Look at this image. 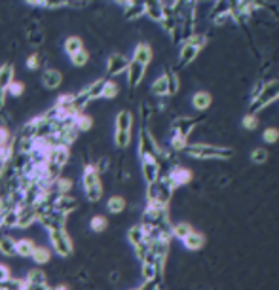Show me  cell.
Segmentation results:
<instances>
[{"label": "cell", "mask_w": 279, "mask_h": 290, "mask_svg": "<svg viewBox=\"0 0 279 290\" xmlns=\"http://www.w3.org/2000/svg\"><path fill=\"white\" fill-rule=\"evenodd\" d=\"M186 154L198 159H230L234 156L230 148H219V146H207V144L186 146Z\"/></svg>", "instance_id": "obj_1"}, {"label": "cell", "mask_w": 279, "mask_h": 290, "mask_svg": "<svg viewBox=\"0 0 279 290\" xmlns=\"http://www.w3.org/2000/svg\"><path fill=\"white\" fill-rule=\"evenodd\" d=\"M278 97H279V80H272L270 84H266L264 87H262L259 99L251 104V110H253V114H257L259 110H262L266 104L274 103Z\"/></svg>", "instance_id": "obj_2"}, {"label": "cell", "mask_w": 279, "mask_h": 290, "mask_svg": "<svg viewBox=\"0 0 279 290\" xmlns=\"http://www.w3.org/2000/svg\"><path fill=\"white\" fill-rule=\"evenodd\" d=\"M49 234V241H51V247L53 251L59 254V256H70L74 247H72V241L65 230H55V232H48Z\"/></svg>", "instance_id": "obj_3"}, {"label": "cell", "mask_w": 279, "mask_h": 290, "mask_svg": "<svg viewBox=\"0 0 279 290\" xmlns=\"http://www.w3.org/2000/svg\"><path fill=\"white\" fill-rule=\"evenodd\" d=\"M139 156L143 159H154V161L160 159V148L148 131H143L139 137Z\"/></svg>", "instance_id": "obj_4"}, {"label": "cell", "mask_w": 279, "mask_h": 290, "mask_svg": "<svg viewBox=\"0 0 279 290\" xmlns=\"http://www.w3.org/2000/svg\"><path fill=\"white\" fill-rule=\"evenodd\" d=\"M127 66H129V59L122 53H112V55L108 57V61H106V72L108 76H118L125 72L127 70Z\"/></svg>", "instance_id": "obj_5"}, {"label": "cell", "mask_w": 279, "mask_h": 290, "mask_svg": "<svg viewBox=\"0 0 279 290\" xmlns=\"http://www.w3.org/2000/svg\"><path fill=\"white\" fill-rule=\"evenodd\" d=\"M34 222H36V211H34V207L21 205L17 209V224H15V228L25 230V228L32 226Z\"/></svg>", "instance_id": "obj_6"}, {"label": "cell", "mask_w": 279, "mask_h": 290, "mask_svg": "<svg viewBox=\"0 0 279 290\" xmlns=\"http://www.w3.org/2000/svg\"><path fill=\"white\" fill-rule=\"evenodd\" d=\"M53 209H55L57 213H61V215L67 216L78 209V199L76 197H72L70 194H68V196H57L55 203H53Z\"/></svg>", "instance_id": "obj_7"}, {"label": "cell", "mask_w": 279, "mask_h": 290, "mask_svg": "<svg viewBox=\"0 0 279 290\" xmlns=\"http://www.w3.org/2000/svg\"><path fill=\"white\" fill-rule=\"evenodd\" d=\"M145 70L146 66L139 65V63H135V61H129V66H127V84L129 87H137V85L143 82V78H145Z\"/></svg>", "instance_id": "obj_8"}, {"label": "cell", "mask_w": 279, "mask_h": 290, "mask_svg": "<svg viewBox=\"0 0 279 290\" xmlns=\"http://www.w3.org/2000/svg\"><path fill=\"white\" fill-rule=\"evenodd\" d=\"M68 159H70V150H68V146H55V148L49 150L48 161L55 163L59 169L65 167L68 163Z\"/></svg>", "instance_id": "obj_9"}, {"label": "cell", "mask_w": 279, "mask_h": 290, "mask_svg": "<svg viewBox=\"0 0 279 290\" xmlns=\"http://www.w3.org/2000/svg\"><path fill=\"white\" fill-rule=\"evenodd\" d=\"M143 177L146 184H154L160 180V163L154 159H143Z\"/></svg>", "instance_id": "obj_10"}, {"label": "cell", "mask_w": 279, "mask_h": 290, "mask_svg": "<svg viewBox=\"0 0 279 290\" xmlns=\"http://www.w3.org/2000/svg\"><path fill=\"white\" fill-rule=\"evenodd\" d=\"M120 6L125 8V19H137L146 13V2H120Z\"/></svg>", "instance_id": "obj_11"}, {"label": "cell", "mask_w": 279, "mask_h": 290, "mask_svg": "<svg viewBox=\"0 0 279 290\" xmlns=\"http://www.w3.org/2000/svg\"><path fill=\"white\" fill-rule=\"evenodd\" d=\"M42 84L48 89H57L59 85L63 84V74L55 68H46L42 74Z\"/></svg>", "instance_id": "obj_12"}, {"label": "cell", "mask_w": 279, "mask_h": 290, "mask_svg": "<svg viewBox=\"0 0 279 290\" xmlns=\"http://www.w3.org/2000/svg\"><path fill=\"white\" fill-rule=\"evenodd\" d=\"M167 177L171 180L173 188H177V186H183V184H188V182L192 180V173L184 167H175Z\"/></svg>", "instance_id": "obj_13"}, {"label": "cell", "mask_w": 279, "mask_h": 290, "mask_svg": "<svg viewBox=\"0 0 279 290\" xmlns=\"http://www.w3.org/2000/svg\"><path fill=\"white\" fill-rule=\"evenodd\" d=\"M99 184H101V175L97 173L93 165H86L84 173H82V186H84V190H89V188L99 186Z\"/></svg>", "instance_id": "obj_14"}, {"label": "cell", "mask_w": 279, "mask_h": 290, "mask_svg": "<svg viewBox=\"0 0 279 290\" xmlns=\"http://www.w3.org/2000/svg\"><path fill=\"white\" fill-rule=\"evenodd\" d=\"M133 61L143 66L148 65V63L152 61V49H150V46H148V44H139V46L135 47Z\"/></svg>", "instance_id": "obj_15"}, {"label": "cell", "mask_w": 279, "mask_h": 290, "mask_svg": "<svg viewBox=\"0 0 279 290\" xmlns=\"http://www.w3.org/2000/svg\"><path fill=\"white\" fill-rule=\"evenodd\" d=\"M127 241L133 245V247H139L146 241V230L141 224L131 226L129 232H127Z\"/></svg>", "instance_id": "obj_16"}, {"label": "cell", "mask_w": 279, "mask_h": 290, "mask_svg": "<svg viewBox=\"0 0 279 290\" xmlns=\"http://www.w3.org/2000/svg\"><path fill=\"white\" fill-rule=\"evenodd\" d=\"M105 85H106V80L105 78H99V80H95L93 84H89L84 89L87 95V99L89 101H95V99H101L103 97V91H105Z\"/></svg>", "instance_id": "obj_17"}, {"label": "cell", "mask_w": 279, "mask_h": 290, "mask_svg": "<svg viewBox=\"0 0 279 290\" xmlns=\"http://www.w3.org/2000/svg\"><path fill=\"white\" fill-rule=\"evenodd\" d=\"M46 273L42 272V270H29L27 272V277L23 279V283L27 285V287H44L46 285Z\"/></svg>", "instance_id": "obj_18"}, {"label": "cell", "mask_w": 279, "mask_h": 290, "mask_svg": "<svg viewBox=\"0 0 279 290\" xmlns=\"http://www.w3.org/2000/svg\"><path fill=\"white\" fill-rule=\"evenodd\" d=\"M183 243H184V247H186L188 251H198V249H202L203 245H205V235L194 230L192 234L188 235L186 239H183Z\"/></svg>", "instance_id": "obj_19"}, {"label": "cell", "mask_w": 279, "mask_h": 290, "mask_svg": "<svg viewBox=\"0 0 279 290\" xmlns=\"http://www.w3.org/2000/svg\"><path fill=\"white\" fill-rule=\"evenodd\" d=\"M11 84H13V66L6 63V65L0 66V89L6 91Z\"/></svg>", "instance_id": "obj_20"}, {"label": "cell", "mask_w": 279, "mask_h": 290, "mask_svg": "<svg viewBox=\"0 0 279 290\" xmlns=\"http://www.w3.org/2000/svg\"><path fill=\"white\" fill-rule=\"evenodd\" d=\"M34 247L36 245H34L32 239H19V241H15V254L21 256V258H30Z\"/></svg>", "instance_id": "obj_21"}, {"label": "cell", "mask_w": 279, "mask_h": 290, "mask_svg": "<svg viewBox=\"0 0 279 290\" xmlns=\"http://www.w3.org/2000/svg\"><path fill=\"white\" fill-rule=\"evenodd\" d=\"M131 125H133V118L127 110H122L116 116V131H129L131 133Z\"/></svg>", "instance_id": "obj_22"}, {"label": "cell", "mask_w": 279, "mask_h": 290, "mask_svg": "<svg viewBox=\"0 0 279 290\" xmlns=\"http://www.w3.org/2000/svg\"><path fill=\"white\" fill-rule=\"evenodd\" d=\"M146 15L152 21L162 23V19H164V6H162V2H146Z\"/></svg>", "instance_id": "obj_23"}, {"label": "cell", "mask_w": 279, "mask_h": 290, "mask_svg": "<svg viewBox=\"0 0 279 290\" xmlns=\"http://www.w3.org/2000/svg\"><path fill=\"white\" fill-rule=\"evenodd\" d=\"M0 253L2 256H15V239H11L10 235H0Z\"/></svg>", "instance_id": "obj_24"}, {"label": "cell", "mask_w": 279, "mask_h": 290, "mask_svg": "<svg viewBox=\"0 0 279 290\" xmlns=\"http://www.w3.org/2000/svg\"><path fill=\"white\" fill-rule=\"evenodd\" d=\"M192 104L194 108H198V110H207L211 106V95L207 91H198L192 97Z\"/></svg>", "instance_id": "obj_25"}, {"label": "cell", "mask_w": 279, "mask_h": 290, "mask_svg": "<svg viewBox=\"0 0 279 290\" xmlns=\"http://www.w3.org/2000/svg\"><path fill=\"white\" fill-rule=\"evenodd\" d=\"M198 53H200L198 47H194V46H190V44L184 42V46L181 47V57H179L181 61H179V63H181V65H188L190 61H194V59L198 57Z\"/></svg>", "instance_id": "obj_26"}, {"label": "cell", "mask_w": 279, "mask_h": 290, "mask_svg": "<svg viewBox=\"0 0 279 290\" xmlns=\"http://www.w3.org/2000/svg\"><path fill=\"white\" fill-rule=\"evenodd\" d=\"M74 127L78 129V133H84V131H89L93 127V118L87 116V114H78L74 118Z\"/></svg>", "instance_id": "obj_27"}, {"label": "cell", "mask_w": 279, "mask_h": 290, "mask_svg": "<svg viewBox=\"0 0 279 290\" xmlns=\"http://www.w3.org/2000/svg\"><path fill=\"white\" fill-rule=\"evenodd\" d=\"M17 224V209H8L0 215V226L2 228H15Z\"/></svg>", "instance_id": "obj_28"}, {"label": "cell", "mask_w": 279, "mask_h": 290, "mask_svg": "<svg viewBox=\"0 0 279 290\" xmlns=\"http://www.w3.org/2000/svg\"><path fill=\"white\" fill-rule=\"evenodd\" d=\"M106 209H108V213H112V215H120V213H124V209H125V199L120 196H112L108 199V203H106Z\"/></svg>", "instance_id": "obj_29"}, {"label": "cell", "mask_w": 279, "mask_h": 290, "mask_svg": "<svg viewBox=\"0 0 279 290\" xmlns=\"http://www.w3.org/2000/svg\"><path fill=\"white\" fill-rule=\"evenodd\" d=\"M63 47H65V51H67L68 55L72 57L74 53H78L80 49H84V44H82V40L78 36H68L67 40H65Z\"/></svg>", "instance_id": "obj_30"}, {"label": "cell", "mask_w": 279, "mask_h": 290, "mask_svg": "<svg viewBox=\"0 0 279 290\" xmlns=\"http://www.w3.org/2000/svg\"><path fill=\"white\" fill-rule=\"evenodd\" d=\"M192 232H194V228L190 224H186V222H181V224L171 226V235L179 237L181 241H183V239H186V237L192 234Z\"/></svg>", "instance_id": "obj_31"}, {"label": "cell", "mask_w": 279, "mask_h": 290, "mask_svg": "<svg viewBox=\"0 0 279 290\" xmlns=\"http://www.w3.org/2000/svg\"><path fill=\"white\" fill-rule=\"evenodd\" d=\"M32 260L36 264H48L49 258H51V253H49L46 247H34V251H32V256H30Z\"/></svg>", "instance_id": "obj_32"}, {"label": "cell", "mask_w": 279, "mask_h": 290, "mask_svg": "<svg viewBox=\"0 0 279 290\" xmlns=\"http://www.w3.org/2000/svg\"><path fill=\"white\" fill-rule=\"evenodd\" d=\"M194 125H196V122H194V120H190V118H183V120H179V122L175 123V129H177V133H179V135L188 137V133L192 131Z\"/></svg>", "instance_id": "obj_33"}, {"label": "cell", "mask_w": 279, "mask_h": 290, "mask_svg": "<svg viewBox=\"0 0 279 290\" xmlns=\"http://www.w3.org/2000/svg\"><path fill=\"white\" fill-rule=\"evenodd\" d=\"M158 268H156L154 262H143V277H145V283L154 281L158 277Z\"/></svg>", "instance_id": "obj_34"}, {"label": "cell", "mask_w": 279, "mask_h": 290, "mask_svg": "<svg viewBox=\"0 0 279 290\" xmlns=\"http://www.w3.org/2000/svg\"><path fill=\"white\" fill-rule=\"evenodd\" d=\"M152 93L158 95V97H164V95H167V78H165V74L160 76L154 84H152Z\"/></svg>", "instance_id": "obj_35"}, {"label": "cell", "mask_w": 279, "mask_h": 290, "mask_svg": "<svg viewBox=\"0 0 279 290\" xmlns=\"http://www.w3.org/2000/svg\"><path fill=\"white\" fill-rule=\"evenodd\" d=\"M114 142L118 148H125L129 142H131V133L129 131H116Z\"/></svg>", "instance_id": "obj_36"}, {"label": "cell", "mask_w": 279, "mask_h": 290, "mask_svg": "<svg viewBox=\"0 0 279 290\" xmlns=\"http://www.w3.org/2000/svg\"><path fill=\"white\" fill-rule=\"evenodd\" d=\"M165 78H167V95H175L179 91V78L175 72H167Z\"/></svg>", "instance_id": "obj_37"}, {"label": "cell", "mask_w": 279, "mask_h": 290, "mask_svg": "<svg viewBox=\"0 0 279 290\" xmlns=\"http://www.w3.org/2000/svg\"><path fill=\"white\" fill-rule=\"evenodd\" d=\"M108 222H106L105 216H93L91 220H89V228L93 230V232H105Z\"/></svg>", "instance_id": "obj_38"}, {"label": "cell", "mask_w": 279, "mask_h": 290, "mask_svg": "<svg viewBox=\"0 0 279 290\" xmlns=\"http://www.w3.org/2000/svg\"><path fill=\"white\" fill-rule=\"evenodd\" d=\"M186 44H190V46L202 49V47L207 44V36H205V34H192V36L186 38Z\"/></svg>", "instance_id": "obj_39"}, {"label": "cell", "mask_w": 279, "mask_h": 290, "mask_svg": "<svg viewBox=\"0 0 279 290\" xmlns=\"http://www.w3.org/2000/svg\"><path fill=\"white\" fill-rule=\"evenodd\" d=\"M72 59V65L74 66H84L89 61V53H87L86 49H80L78 53H74V55L70 57Z\"/></svg>", "instance_id": "obj_40"}, {"label": "cell", "mask_w": 279, "mask_h": 290, "mask_svg": "<svg viewBox=\"0 0 279 290\" xmlns=\"http://www.w3.org/2000/svg\"><path fill=\"white\" fill-rule=\"evenodd\" d=\"M251 159H253V163H264V161H268V150L264 148H257L253 150V154H251Z\"/></svg>", "instance_id": "obj_41"}, {"label": "cell", "mask_w": 279, "mask_h": 290, "mask_svg": "<svg viewBox=\"0 0 279 290\" xmlns=\"http://www.w3.org/2000/svg\"><path fill=\"white\" fill-rule=\"evenodd\" d=\"M86 196H87V199H89V201L97 203V201L101 199V196H103V186L99 184V186L89 188V190H86Z\"/></svg>", "instance_id": "obj_42"}, {"label": "cell", "mask_w": 279, "mask_h": 290, "mask_svg": "<svg viewBox=\"0 0 279 290\" xmlns=\"http://www.w3.org/2000/svg\"><path fill=\"white\" fill-rule=\"evenodd\" d=\"M11 141H13V137L10 135L8 127L0 125V148H2V146H11Z\"/></svg>", "instance_id": "obj_43"}, {"label": "cell", "mask_w": 279, "mask_h": 290, "mask_svg": "<svg viewBox=\"0 0 279 290\" xmlns=\"http://www.w3.org/2000/svg\"><path fill=\"white\" fill-rule=\"evenodd\" d=\"M262 139H264V142H268V144H272V142H278L279 141V129H276V127H270V129L264 131Z\"/></svg>", "instance_id": "obj_44"}, {"label": "cell", "mask_w": 279, "mask_h": 290, "mask_svg": "<svg viewBox=\"0 0 279 290\" xmlns=\"http://www.w3.org/2000/svg\"><path fill=\"white\" fill-rule=\"evenodd\" d=\"M257 125H259V120H257V114H247V116L243 118V127H245V129H249V131H253V129H257Z\"/></svg>", "instance_id": "obj_45"}, {"label": "cell", "mask_w": 279, "mask_h": 290, "mask_svg": "<svg viewBox=\"0 0 279 290\" xmlns=\"http://www.w3.org/2000/svg\"><path fill=\"white\" fill-rule=\"evenodd\" d=\"M171 146H173V150H186V137L175 133L173 139H171Z\"/></svg>", "instance_id": "obj_46"}, {"label": "cell", "mask_w": 279, "mask_h": 290, "mask_svg": "<svg viewBox=\"0 0 279 290\" xmlns=\"http://www.w3.org/2000/svg\"><path fill=\"white\" fill-rule=\"evenodd\" d=\"M116 95H118V85L114 82H108L106 80V85H105V91H103V97L105 99H114Z\"/></svg>", "instance_id": "obj_47"}, {"label": "cell", "mask_w": 279, "mask_h": 290, "mask_svg": "<svg viewBox=\"0 0 279 290\" xmlns=\"http://www.w3.org/2000/svg\"><path fill=\"white\" fill-rule=\"evenodd\" d=\"M11 156H13V152H11V146H2V148H0V163H2V165L10 163Z\"/></svg>", "instance_id": "obj_48"}, {"label": "cell", "mask_w": 279, "mask_h": 290, "mask_svg": "<svg viewBox=\"0 0 279 290\" xmlns=\"http://www.w3.org/2000/svg\"><path fill=\"white\" fill-rule=\"evenodd\" d=\"M6 91H10L13 97H19V95H23V91H25V85L21 84V82H13Z\"/></svg>", "instance_id": "obj_49"}, {"label": "cell", "mask_w": 279, "mask_h": 290, "mask_svg": "<svg viewBox=\"0 0 279 290\" xmlns=\"http://www.w3.org/2000/svg\"><path fill=\"white\" fill-rule=\"evenodd\" d=\"M40 66V57L38 55H29L27 57V68L30 70H36Z\"/></svg>", "instance_id": "obj_50"}, {"label": "cell", "mask_w": 279, "mask_h": 290, "mask_svg": "<svg viewBox=\"0 0 279 290\" xmlns=\"http://www.w3.org/2000/svg\"><path fill=\"white\" fill-rule=\"evenodd\" d=\"M10 270L6 268V266H0V283H4L6 279H10Z\"/></svg>", "instance_id": "obj_51"}, {"label": "cell", "mask_w": 279, "mask_h": 290, "mask_svg": "<svg viewBox=\"0 0 279 290\" xmlns=\"http://www.w3.org/2000/svg\"><path fill=\"white\" fill-rule=\"evenodd\" d=\"M29 40L34 44V46H38V44H42V40H44V34L42 32H36V34H30Z\"/></svg>", "instance_id": "obj_52"}, {"label": "cell", "mask_w": 279, "mask_h": 290, "mask_svg": "<svg viewBox=\"0 0 279 290\" xmlns=\"http://www.w3.org/2000/svg\"><path fill=\"white\" fill-rule=\"evenodd\" d=\"M4 104H6V91L0 89V110L4 108Z\"/></svg>", "instance_id": "obj_53"}, {"label": "cell", "mask_w": 279, "mask_h": 290, "mask_svg": "<svg viewBox=\"0 0 279 290\" xmlns=\"http://www.w3.org/2000/svg\"><path fill=\"white\" fill-rule=\"evenodd\" d=\"M42 290H57V289H55V287H44Z\"/></svg>", "instance_id": "obj_54"}]
</instances>
